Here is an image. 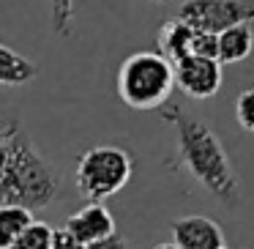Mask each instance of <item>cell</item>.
<instances>
[{
    "mask_svg": "<svg viewBox=\"0 0 254 249\" xmlns=\"http://www.w3.org/2000/svg\"><path fill=\"white\" fill-rule=\"evenodd\" d=\"M52 236H55V230L47 222L33 219L22 230V236L11 244V249H52Z\"/></svg>",
    "mask_w": 254,
    "mask_h": 249,
    "instance_id": "4fadbf2b",
    "label": "cell"
},
{
    "mask_svg": "<svg viewBox=\"0 0 254 249\" xmlns=\"http://www.w3.org/2000/svg\"><path fill=\"white\" fill-rule=\"evenodd\" d=\"M88 249H128V244L123 241L121 236H110V238H101V241H96V244H90Z\"/></svg>",
    "mask_w": 254,
    "mask_h": 249,
    "instance_id": "ac0fdd59",
    "label": "cell"
},
{
    "mask_svg": "<svg viewBox=\"0 0 254 249\" xmlns=\"http://www.w3.org/2000/svg\"><path fill=\"white\" fill-rule=\"evenodd\" d=\"M191 55L197 58H219V36L205 33V30H194V41H191Z\"/></svg>",
    "mask_w": 254,
    "mask_h": 249,
    "instance_id": "2e32d148",
    "label": "cell"
},
{
    "mask_svg": "<svg viewBox=\"0 0 254 249\" xmlns=\"http://www.w3.org/2000/svg\"><path fill=\"white\" fill-rule=\"evenodd\" d=\"M175 88V72L159 52H134L121 63L118 72V93L131 110H161Z\"/></svg>",
    "mask_w": 254,
    "mask_h": 249,
    "instance_id": "3957f363",
    "label": "cell"
},
{
    "mask_svg": "<svg viewBox=\"0 0 254 249\" xmlns=\"http://www.w3.org/2000/svg\"><path fill=\"white\" fill-rule=\"evenodd\" d=\"M33 222V214L19 205H0V249H11L22 230Z\"/></svg>",
    "mask_w": 254,
    "mask_h": 249,
    "instance_id": "7c38bea8",
    "label": "cell"
},
{
    "mask_svg": "<svg viewBox=\"0 0 254 249\" xmlns=\"http://www.w3.org/2000/svg\"><path fill=\"white\" fill-rule=\"evenodd\" d=\"M71 17H74V0H52V30L58 36L71 33Z\"/></svg>",
    "mask_w": 254,
    "mask_h": 249,
    "instance_id": "5bb4252c",
    "label": "cell"
},
{
    "mask_svg": "<svg viewBox=\"0 0 254 249\" xmlns=\"http://www.w3.org/2000/svg\"><path fill=\"white\" fill-rule=\"evenodd\" d=\"M66 233L74 236L79 244L90 247V244L101 241V238L115 236V219L101 203H88L85 208H79L77 214L68 216Z\"/></svg>",
    "mask_w": 254,
    "mask_h": 249,
    "instance_id": "ba28073f",
    "label": "cell"
},
{
    "mask_svg": "<svg viewBox=\"0 0 254 249\" xmlns=\"http://www.w3.org/2000/svg\"><path fill=\"white\" fill-rule=\"evenodd\" d=\"M172 72H175V85L191 99H210L221 88V63L213 58L189 55L172 63Z\"/></svg>",
    "mask_w": 254,
    "mask_h": 249,
    "instance_id": "8992f818",
    "label": "cell"
},
{
    "mask_svg": "<svg viewBox=\"0 0 254 249\" xmlns=\"http://www.w3.org/2000/svg\"><path fill=\"white\" fill-rule=\"evenodd\" d=\"M52 249H88V247L79 244L74 236H68L66 227H61V230H55V236H52Z\"/></svg>",
    "mask_w": 254,
    "mask_h": 249,
    "instance_id": "e0dca14e",
    "label": "cell"
},
{
    "mask_svg": "<svg viewBox=\"0 0 254 249\" xmlns=\"http://www.w3.org/2000/svg\"><path fill=\"white\" fill-rule=\"evenodd\" d=\"M134 175V159L118 145H99L77 159V189L90 203H101L118 194Z\"/></svg>",
    "mask_w": 254,
    "mask_h": 249,
    "instance_id": "277c9868",
    "label": "cell"
},
{
    "mask_svg": "<svg viewBox=\"0 0 254 249\" xmlns=\"http://www.w3.org/2000/svg\"><path fill=\"white\" fill-rule=\"evenodd\" d=\"M254 50V30L252 25H238L224 33H219V58L216 61L224 63H241L252 55Z\"/></svg>",
    "mask_w": 254,
    "mask_h": 249,
    "instance_id": "8fae6325",
    "label": "cell"
},
{
    "mask_svg": "<svg viewBox=\"0 0 254 249\" xmlns=\"http://www.w3.org/2000/svg\"><path fill=\"white\" fill-rule=\"evenodd\" d=\"M153 249H178V247L170 241V244H159V247H153Z\"/></svg>",
    "mask_w": 254,
    "mask_h": 249,
    "instance_id": "ffe728a7",
    "label": "cell"
},
{
    "mask_svg": "<svg viewBox=\"0 0 254 249\" xmlns=\"http://www.w3.org/2000/svg\"><path fill=\"white\" fill-rule=\"evenodd\" d=\"M178 19L205 33H224L238 25L254 22V0H186Z\"/></svg>",
    "mask_w": 254,
    "mask_h": 249,
    "instance_id": "5b68a950",
    "label": "cell"
},
{
    "mask_svg": "<svg viewBox=\"0 0 254 249\" xmlns=\"http://www.w3.org/2000/svg\"><path fill=\"white\" fill-rule=\"evenodd\" d=\"M191 41H194V28L186 25L183 19L172 17L159 30V55L167 58L170 63H178L191 55Z\"/></svg>",
    "mask_w": 254,
    "mask_h": 249,
    "instance_id": "9c48e42d",
    "label": "cell"
},
{
    "mask_svg": "<svg viewBox=\"0 0 254 249\" xmlns=\"http://www.w3.org/2000/svg\"><path fill=\"white\" fill-rule=\"evenodd\" d=\"M161 118L178 132V162L189 170V175L202 183L216 200L235 205L241 200V181L213 129L202 118L186 115L178 104L161 110Z\"/></svg>",
    "mask_w": 254,
    "mask_h": 249,
    "instance_id": "6da1fadb",
    "label": "cell"
},
{
    "mask_svg": "<svg viewBox=\"0 0 254 249\" xmlns=\"http://www.w3.org/2000/svg\"><path fill=\"white\" fill-rule=\"evenodd\" d=\"M17 129H22V123H19V121H0V145L6 143Z\"/></svg>",
    "mask_w": 254,
    "mask_h": 249,
    "instance_id": "d6986e66",
    "label": "cell"
},
{
    "mask_svg": "<svg viewBox=\"0 0 254 249\" xmlns=\"http://www.w3.org/2000/svg\"><path fill=\"white\" fill-rule=\"evenodd\" d=\"M221 249H227V247H221Z\"/></svg>",
    "mask_w": 254,
    "mask_h": 249,
    "instance_id": "44dd1931",
    "label": "cell"
},
{
    "mask_svg": "<svg viewBox=\"0 0 254 249\" xmlns=\"http://www.w3.org/2000/svg\"><path fill=\"white\" fill-rule=\"evenodd\" d=\"M36 77H39V69H36L33 61H28L25 55L14 52L11 47L0 44V85L19 88V85H28Z\"/></svg>",
    "mask_w": 254,
    "mask_h": 249,
    "instance_id": "30bf717a",
    "label": "cell"
},
{
    "mask_svg": "<svg viewBox=\"0 0 254 249\" xmlns=\"http://www.w3.org/2000/svg\"><path fill=\"white\" fill-rule=\"evenodd\" d=\"M58 192L55 167L39 154L25 129H17L0 145V205H19L33 214L52 205Z\"/></svg>",
    "mask_w": 254,
    "mask_h": 249,
    "instance_id": "7a4b0ae2",
    "label": "cell"
},
{
    "mask_svg": "<svg viewBox=\"0 0 254 249\" xmlns=\"http://www.w3.org/2000/svg\"><path fill=\"white\" fill-rule=\"evenodd\" d=\"M235 118L241 123V129L246 132H254V88L243 90L235 101Z\"/></svg>",
    "mask_w": 254,
    "mask_h": 249,
    "instance_id": "9a60e30c",
    "label": "cell"
},
{
    "mask_svg": "<svg viewBox=\"0 0 254 249\" xmlns=\"http://www.w3.org/2000/svg\"><path fill=\"white\" fill-rule=\"evenodd\" d=\"M172 238H175L178 249H221L224 247V233H221L219 222L210 216L191 214L183 216L172 225Z\"/></svg>",
    "mask_w": 254,
    "mask_h": 249,
    "instance_id": "52a82bcc",
    "label": "cell"
}]
</instances>
